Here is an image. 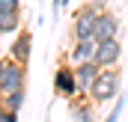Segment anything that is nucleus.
<instances>
[{"instance_id": "6e6552de", "label": "nucleus", "mask_w": 128, "mask_h": 122, "mask_svg": "<svg viewBox=\"0 0 128 122\" xmlns=\"http://www.w3.org/2000/svg\"><path fill=\"white\" fill-rule=\"evenodd\" d=\"M113 36H119V18L113 15V12H107V9H101L96 18V30H92V39L101 42V39H113Z\"/></svg>"}, {"instance_id": "9b49d317", "label": "nucleus", "mask_w": 128, "mask_h": 122, "mask_svg": "<svg viewBox=\"0 0 128 122\" xmlns=\"http://www.w3.org/2000/svg\"><path fill=\"white\" fill-rule=\"evenodd\" d=\"M18 30H21V12H0V33L15 36Z\"/></svg>"}, {"instance_id": "7ed1b4c3", "label": "nucleus", "mask_w": 128, "mask_h": 122, "mask_svg": "<svg viewBox=\"0 0 128 122\" xmlns=\"http://www.w3.org/2000/svg\"><path fill=\"white\" fill-rule=\"evenodd\" d=\"M18 90H27V66L15 62L6 54V72H3V84H0V95H12Z\"/></svg>"}, {"instance_id": "f3484780", "label": "nucleus", "mask_w": 128, "mask_h": 122, "mask_svg": "<svg viewBox=\"0 0 128 122\" xmlns=\"http://www.w3.org/2000/svg\"><path fill=\"white\" fill-rule=\"evenodd\" d=\"M0 39H3V33H0Z\"/></svg>"}, {"instance_id": "ddd939ff", "label": "nucleus", "mask_w": 128, "mask_h": 122, "mask_svg": "<svg viewBox=\"0 0 128 122\" xmlns=\"http://www.w3.org/2000/svg\"><path fill=\"white\" fill-rule=\"evenodd\" d=\"M122 110H125V92H122V98H116L113 110L107 113V119H104V122H119V116H122Z\"/></svg>"}, {"instance_id": "a211bd4d", "label": "nucleus", "mask_w": 128, "mask_h": 122, "mask_svg": "<svg viewBox=\"0 0 128 122\" xmlns=\"http://www.w3.org/2000/svg\"><path fill=\"white\" fill-rule=\"evenodd\" d=\"M0 101H3V95H0Z\"/></svg>"}, {"instance_id": "0eeeda50", "label": "nucleus", "mask_w": 128, "mask_h": 122, "mask_svg": "<svg viewBox=\"0 0 128 122\" xmlns=\"http://www.w3.org/2000/svg\"><path fill=\"white\" fill-rule=\"evenodd\" d=\"M30 51H33L30 30H18L15 39H12V45H9V57H12L15 62H21V66H27V62H30Z\"/></svg>"}, {"instance_id": "f8f14e48", "label": "nucleus", "mask_w": 128, "mask_h": 122, "mask_svg": "<svg viewBox=\"0 0 128 122\" xmlns=\"http://www.w3.org/2000/svg\"><path fill=\"white\" fill-rule=\"evenodd\" d=\"M24 98H27V90H18V92H12V95H3L0 107H6V110H12V113H21Z\"/></svg>"}, {"instance_id": "f03ea898", "label": "nucleus", "mask_w": 128, "mask_h": 122, "mask_svg": "<svg viewBox=\"0 0 128 122\" xmlns=\"http://www.w3.org/2000/svg\"><path fill=\"white\" fill-rule=\"evenodd\" d=\"M101 9H104V0H90L86 6H80V9L72 15V39H74V42L92 39L96 18H98V12H101Z\"/></svg>"}, {"instance_id": "2eb2a0df", "label": "nucleus", "mask_w": 128, "mask_h": 122, "mask_svg": "<svg viewBox=\"0 0 128 122\" xmlns=\"http://www.w3.org/2000/svg\"><path fill=\"white\" fill-rule=\"evenodd\" d=\"M0 122H18V113H12V110L0 107Z\"/></svg>"}, {"instance_id": "4468645a", "label": "nucleus", "mask_w": 128, "mask_h": 122, "mask_svg": "<svg viewBox=\"0 0 128 122\" xmlns=\"http://www.w3.org/2000/svg\"><path fill=\"white\" fill-rule=\"evenodd\" d=\"M0 12H21V0H0Z\"/></svg>"}, {"instance_id": "dca6fc26", "label": "nucleus", "mask_w": 128, "mask_h": 122, "mask_svg": "<svg viewBox=\"0 0 128 122\" xmlns=\"http://www.w3.org/2000/svg\"><path fill=\"white\" fill-rule=\"evenodd\" d=\"M68 0H51V15H60V9H63Z\"/></svg>"}, {"instance_id": "1a4fd4ad", "label": "nucleus", "mask_w": 128, "mask_h": 122, "mask_svg": "<svg viewBox=\"0 0 128 122\" xmlns=\"http://www.w3.org/2000/svg\"><path fill=\"white\" fill-rule=\"evenodd\" d=\"M72 68H74V78H78V86H80V92H90V86L96 84L98 72H101V66H98L96 60L78 62V66H72Z\"/></svg>"}, {"instance_id": "20e7f679", "label": "nucleus", "mask_w": 128, "mask_h": 122, "mask_svg": "<svg viewBox=\"0 0 128 122\" xmlns=\"http://www.w3.org/2000/svg\"><path fill=\"white\" fill-rule=\"evenodd\" d=\"M92 60H96L101 68H119V60H122V42H119V36L96 42V54H92Z\"/></svg>"}, {"instance_id": "9d476101", "label": "nucleus", "mask_w": 128, "mask_h": 122, "mask_svg": "<svg viewBox=\"0 0 128 122\" xmlns=\"http://www.w3.org/2000/svg\"><path fill=\"white\" fill-rule=\"evenodd\" d=\"M96 54V39H84V42H72V51H68V62L78 66V62L92 60Z\"/></svg>"}, {"instance_id": "423d86ee", "label": "nucleus", "mask_w": 128, "mask_h": 122, "mask_svg": "<svg viewBox=\"0 0 128 122\" xmlns=\"http://www.w3.org/2000/svg\"><path fill=\"white\" fill-rule=\"evenodd\" d=\"M96 107H98L96 101L84 98V92H80L68 101V116H72V122H96Z\"/></svg>"}, {"instance_id": "f257e3e1", "label": "nucleus", "mask_w": 128, "mask_h": 122, "mask_svg": "<svg viewBox=\"0 0 128 122\" xmlns=\"http://www.w3.org/2000/svg\"><path fill=\"white\" fill-rule=\"evenodd\" d=\"M119 86H122V74H119V68H101L98 78H96V84L90 86L86 95L101 107V104H107V101H113V98L119 95Z\"/></svg>"}, {"instance_id": "39448f33", "label": "nucleus", "mask_w": 128, "mask_h": 122, "mask_svg": "<svg viewBox=\"0 0 128 122\" xmlns=\"http://www.w3.org/2000/svg\"><path fill=\"white\" fill-rule=\"evenodd\" d=\"M54 92H57L60 98H74V95H80V86H78V78H74L72 62H63V66L54 72Z\"/></svg>"}]
</instances>
